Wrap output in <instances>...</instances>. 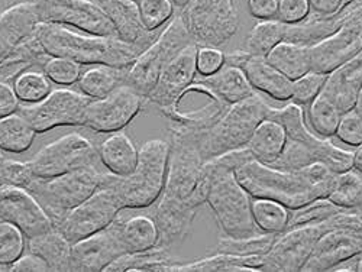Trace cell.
<instances>
[{"instance_id":"6da1fadb","label":"cell","mask_w":362,"mask_h":272,"mask_svg":"<svg viewBox=\"0 0 362 272\" xmlns=\"http://www.w3.org/2000/svg\"><path fill=\"white\" fill-rule=\"evenodd\" d=\"M235 177L254 199L274 200L294 210L316 199L327 197L338 174L323 164L287 171L252 160L236 168Z\"/></svg>"},{"instance_id":"7a4b0ae2","label":"cell","mask_w":362,"mask_h":272,"mask_svg":"<svg viewBox=\"0 0 362 272\" xmlns=\"http://www.w3.org/2000/svg\"><path fill=\"white\" fill-rule=\"evenodd\" d=\"M252 160L248 148H243L206 161L214 175L206 203L212 208L221 230L229 237H250L264 233L254 220V197L235 177L236 168Z\"/></svg>"},{"instance_id":"3957f363","label":"cell","mask_w":362,"mask_h":272,"mask_svg":"<svg viewBox=\"0 0 362 272\" xmlns=\"http://www.w3.org/2000/svg\"><path fill=\"white\" fill-rule=\"evenodd\" d=\"M268 117L280 122L287 135L284 150L271 167L294 171L312 164H323L337 174L354 168V153L337 146L330 138H322L308 128L303 106L291 102L284 107H271Z\"/></svg>"},{"instance_id":"277c9868","label":"cell","mask_w":362,"mask_h":272,"mask_svg":"<svg viewBox=\"0 0 362 272\" xmlns=\"http://www.w3.org/2000/svg\"><path fill=\"white\" fill-rule=\"evenodd\" d=\"M35 38L51 57H64L80 66L128 69L142 49L116 37L90 35L57 23H38Z\"/></svg>"},{"instance_id":"5b68a950","label":"cell","mask_w":362,"mask_h":272,"mask_svg":"<svg viewBox=\"0 0 362 272\" xmlns=\"http://www.w3.org/2000/svg\"><path fill=\"white\" fill-rule=\"evenodd\" d=\"M170 142L151 139L138 150V164L128 175L103 171L100 186L110 189L124 210L149 208L161 196L165 184Z\"/></svg>"},{"instance_id":"8992f818","label":"cell","mask_w":362,"mask_h":272,"mask_svg":"<svg viewBox=\"0 0 362 272\" xmlns=\"http://www.w3.org/2000/svg\"><path fill=\"white\" fill-rule=\"evenodd\" d=\"M258 92L230 105L218 122L202 132L200 153L204 161L221 157L230 150L247 148L257 126L268 117L271 110Z\"/></svg>"},{"instance_id":"52a82bcc","label":"cell","mask_w":362,"mask_h":272,"mask_svg":"<svg viewBox=\"0 0 362 272\" xmlns=\"http://www.w3.org/2000/svg\"><path fill=\"white\" fill-rule=\"evenodd\" d=\"M103 171L100 167L76 170L52 178H34L26 191L31 193L57 227L70 210L92 196L99 187Z\"/></svg>"},{"instance_id":"ba28073f","label":"cell","mask_w":362,"mask_h":272,"mask_svg":"<svg viewBox=\"0 0 362 272\" xmlns=\"http://www.w3.org/2000/svg\"><path fill=\"white\" fill-rule=\"evenodd\" d=\"M178 13L197 47L222 49L240 26L239 0H189Z\"/></svg>"},{"instance_id":"9c48e42d","label":"cell","mask_w":362,"mask_h":272,"mask_svg":"<svg viewBox=\"0 0 362 272\" xmlns=\"http://www.w3.org/2000/svg\"><path fill=\"white\" fill-rule=\"evenodd\" d=\"M194 44L181 19L180 13L161 29L157 40L144 49L127 70L125 84L131 85L139 95L148 99L149 93L171 59L187 45Z\"/></svg>"},{"instance_id":"30bf717a","label":"cell","mask_w":362,"mask_h":272,"mask_svg":"<svg viewBox=\"0 0 362 272\" xmlns=\"http://www.w3.org/2000/svg\"><path fill=\"white\" fill-rule=\"evenodd\" d=\"M26 165L38 178H52L76 170L102 167L98 143L80 134H69L41 148Z\"/></svg>"},{"instance_id":"8fae6325","label":"cell","mask_w":362,"mask_h":272,"mask_svg":"<svg viewBox=\"0 0 362 272\" xmlns=\"http://www.w3.org/2000/svg\"><path fill=\"white\" fill-rule=\"evenodd\" d=\"M90 97L70 88H57L41 102L21 105L19 113L33 125L37 134L62 126H84Z\"/></svg>"},{"instance_id":"7c38bea8","label":"cell","mask_w":362,"mask_h":272,"mask_svg":"<svg viewBox=\"0 0 362 272\" xmlns=\"http://www.w3.org/2000/svg\"><path fill=\"white\" fill-rule=\"evenodd\" d=\"M33 4L41 23H57L90 35L119 38L110 19L93 0H33Z\"/></svg>"},{"instance_id":"4fadbf2b","label":"cell","mask_w":362,"mask_h":272,"mask_svg":"<svg viewBox=\"0 0 362 272\" xmlns=\"http://www.w3.org/2000/svg\"><path fill=\"white\" fill-rule=\"evenodd\" d=\"M148 100L128 84H122L106 97L90 100L84 126L96 134L122 131L141 113Z\"/></svg>"},{"instance_id":"5bb4252c","label":"cell","mask_w":362,"mask_h":272,"mask_svg":"<svg viewBox=\"0 0 362 272\" xmlns=\"http://www.w3.org/2000/svg\"><path fill=\"white\" fill-rule=\"evenodd\" d=\"M122 204L107 187L100 186L92 196L70 210L57 226L71 244L107 227L120 213Z\"/></svg>"},{"instance_id":"9a60e30c","label":"cell","mask_w":362,"mask_h":272,"mask_svg":"<svg viewBox=\"0 0 362 272\" xmlns=\"http://www.w3.org/2000/svg\"><path fill=\"white\" fill-rule=\"evenodd\" d=\"M327 232L325 222L296 226L279 233L264 255L262 271H301L317 239Z\"/></svg>"},{"instance_id":"2e32d148","label":"cell","mask_w":362,"mask_h":272,"mask_svg":"<svg viewBox=\"0 0 362 272\" xmlns=\"http://www.w3.org/2000/svg\"><path fill=\"white\" fill-rule=\"evenodd\" d=\"M362 52V13L349 19L335 34L309 47L312 71L330 74Z\"/></svg>"},{"instance_id":"e0dca14e","label":"cell","mask_w":362,"mask_h":272,"mask_svg":"<svg viewBox=\"0 0 362 272\" xmlns=\"http://www.w3.org/2000/svg\"><path fill=\"white\" fill-rule=\"evenodd\" d=\"M0 220L19 227L26 239L54 229L45 210L31 193L6 183L0 186Z\"/></svg>"},{"instance_id":"ac0fdd59","label":"cell","mask_w":362,"mask_h":272,"mask_svg":"<svg viewBox=\"0 0 362 272\" xmlns=\"http://www.w3.org/2000/svg\"><path fill=\"white\" fill-rule=\"evenodd\" d=\"M197 48L196 44H190L171 59L160 74L153 92L149 93L148 103L156 105L160 112L175 106L197 77Z\"/></svg>"},{"instance_id":"d6986e66","label":"cell","mask_w":362,"mask_h":272,"mask_svg":"<svg viewBox=\"0 0 362 272\" xmlns=\"http://www.w3.org/2000/svg\"><path fill=\"white\" fill-rule=\"evenodd\" d=\"M225 64L236 66L243 70L255 92H261L280 102L291 99L293 81L271 64L267 57L254 55L245 49H236L225 54Z\"/></svg>"},{"instance_id":"ffe728a7","label":"cell","mask_w":362,"mask_h":272,"mask_svg":"<svg viewBox=\"0 0 362 272\" xmlns=\"http://www.w3.org/2000/svg\"><path fill=\"white\" fill-rule=\"evenodd\" d=\"M125 254L112 223L71 245L70 271H105Z\"/></svg>"},{"instance_id":"44dd1931","label":"cell","mask_w":362,"mask_h":272,"mask_svg":"<svg viewBox=\"0 0 362 272\" xmlns=\"http://www.w3.org/2000/svg\"><path fill=\"white\" fill-rule=\"evenodd\" d=\"M362 249V233L346 229L325 232L301 271H332Z\"/></svg>"},{"instance_id":"7402d4cb","label":"cell","mask_w":362,"mask_h":272,"mask_svg":"<svg viewBox=\"0 0 362 272\" xmlns=\"http://www.w3.org/2000/svg\"><path fill=\"white\" fill-rule=\"evenodd\" d=\"M113 23L117 37L142 51L153 44L160 31H148L142 23L136 0H93Z\"/></svg>"},{"instance_id":"603a6c76","label":"cell","mask_w":362,"mask_h":272,"mask_svg":"<svg viewBox=\"0 0 362 272\" xmlns=\"http://www.w3.org/2000/svg\"><path fill=\"white\" fill-rule=\"evenodd\" d=\"M40 19L33 0H22L0 12V61L35 34Z\"/></svg>"},{"instance_id":"cb8c5ba5","label":"cell","mask_w":362,"mask_h":272,"mask_svg":"<svg viewBox=\"0 0 362 272\" xmlns=\"http://www.w3.org/2000/svg\"><path fill=\"white\" fill-rule=\"evenodd\" d=\"M362 90V52L327 74L322 95L342 113L352 110Z\"/></svg>"},{"instance_id":"d4e9b609","label":"cell","mask_w":362,"mask_h":272,"mask_svg":"<svg viewBox=\"0 0 362 272\" xmlns=\"http://www.w3.org/2000/svg\"><path fill=\"white\" fill-rule=\"evenodd\" d=\"M112 226L125 254L142 252L158 244V229L151 215H125L120 210Z\"/></svg>"},{"instance_id":"484cf974","label":"cell","mask_w":362,"mask_h":272,"mask_svg":"<svg viewBox=\"0 0 362 272\" xmlns=\"http://www.w3.org/2000/svg\"><path fill=\"white\" fill-rule=\"evenodd\" d=\"M196 80L228 105L243 102L257 93L255 88L248 81L245 73L239 67L230 64H225L218 73L212 76H199Z\"/></svg>"},{"instance_id":"4316f807","label":"cell","mask_w":362,"mask_h":272,"mask_svg":"<svg viewBox=\"0 0 362 272\" xmlns=\"http://www.w3.org/2000/svg\"><path fill=\"white\" fill-rule=\"evenodd\" d=\"M100 164L115 175H128L138 164V149L124 132H112L98 143Z\"/></svg>"},{"instance_id":"83f0119b","label":"cell","mask_w":362,"mask_h":272,"mask_svg":"<svg viewBox=\"0 0 362 272\" xmlns=\"http://www.w3.org/2000/svg\"><path fill=\"white\" fill-rule=\"evenodd\" d=\"M287 135L284 126L274 119H265L254 131L247 148L261 164H274L284 150Z\"/></svg>"},{"instance_id":"f1b7e54d","label":"cell","mask_w":362,"mask_h":272,"mask_svg":"<svg viewBox=\"0 0 362 272\" xmlns=\"http://www.w3.org/2000/svg\"><path fill=\"white\" fill-rule=\"evenodd\" d=\"M71 242L57 227L26 239V249L42 258L49 271H70Z\"/></svg>"},{"instance_id":"f546056e","label":"cell","mask_w":362,"mask_h":272,"mask_svg":"<svg viewBox=\"0 0 362 272\" xmlns=\"http://www.w3.org/2000/svg\"><path fill=\"white\" fill-rule=\"evenodd\" d=\"M181 262L171 249L157 245L142 252L124 254L105 271H177Z\"/></svg>"},{"instance_id":"4dcf8cb0","label":"cell","mask_w":362,"mask_h":272,"mask_svg":"<svg viewBox=\"0 0 362 272\" xmlns=\"http://www.w3.org/2000/svg\"><path fill=\"white\" fill-rule=\"evenodd\" d=\"M128 69H119L112 66H92V69L81 73L77 85L80 92L92 100L102 99L110 95L113 90L125 84Z\"/></svg>"},{"instance_id":"1f68e13d","label":"cell","mask_w":362,"mask_h":272,"mask_svg":"<svg viewBox=\"0 0 362 272\" xmlns=\"http://www.w3.org/2000/svg\"><path fill=\"white\" fill-rule=\"evenodd\" d=\"M267 59L291 81L312 71L309 47L293 42H280L267 54Z\"/></svg>"},{"instance_id":"d6a6232c","label":"cell","mask_w":362,"mask_h":272,"mask_svg":"<svg viewBox=\"0 0 362 272\" xmlns=\"http://www.w3.org/2000/svg\"><path fill=\"white\" fill-rule=\"evenodd\" d=\"M35 129L19 113L0 119V149L8 154H22L33 146Z\"/></svg>"},{"instance_id":"836d02e7","label":"cell","mask_w":362,"mask_h":272,"mask_svg":"<svg viewBox=\"0 0 362 272\" xmlns=\"http://www.w3.org/2000/svg\"><path fill=\"white\" fill-rule=\"evenodd\" d=\"M264 255H230L215 252L193 262H181L177 271H262Z\"/></svg>"},{"instance_id":"e575fe53","label":"cell","mask_w":362,"mask_h":272,"mask_svg":"<svg viewBox=\"0 0 362 272\" xmlns=\"http://www.w3.org/2000/svg\"><path fill=\"white\" fill-rule=\"evenodd\" d=\"M306 117L310 129L316 135L322 138H332L337 134L342 112L320 93L313 102L308 105Z\"/></svg>"},{"instance_id":"d590c367","label":"cell","mask_w":362,"mask_h":272,"mask_svg":"<svg viewBox=\"0 0 362 272\" xmlns=\"http://www.w3.org/2000/svg\"><path fill=\"white\" fill-rule=\"evenodd\" d=\"M284 35L286 23L280 19L261 20L250 31L244 49L254 55L267 57L271 49L284 41Z\"/></svg>"},{"instance_id":"8d00e7d4","label":"cell","mask_w":362,"mask_h":272,"mask_svg":"<svg viewBox=\"0 0 362 272\" xmlns=\"http://www.w3.org/2000/svg\"><path fill=\"white\" fill-rule=\"evenodd\" d=\"M15 93L22 105H33L44 100L52 92V81L42 69H28L12 81Z\"/></svg>"},{"instance_id":"74e56055","label":"cell","mask_w":362,"mask_h":272,"mask_svg":"<svg viewBox=\"0 0 362 272\" xmlns=\"http://www.w3.org/2000/svg\"><path fill=\"white\" fill-rule=\"evenodd\" d=\"M252 215L255 225L261 232L279 235L287 229L290 210L274 200L254 199Z\"/></svg>"},{"instance_id":"f35d334b","label":"cell","mask_w":362,"mask_h":272,"mask_svg":"<svg viewBox=\"0 0 362 272\" xmlns=\"http://www.w3.org/2000/svg\"><path fill=\"white\" fill-rule=\"evenodd\" d=\"M327 199L341 208L356 210L362 204V174L355 168L338 174Z\"/></svg>"},{"instance_id":"ab89813d","label":"cell","mask_w":362,"mask_h":272,"mask_svg":"<svg viewBox=\"0 0 362 272\" xmlns=\"http://www.w3.org/2000/svg\"><path fill=\"white\" fill-rule=\"evenodd\" d=\"M277 235L276 233H258L250 237H229L225 236L219 240L215 252L230 254V255H265L273 247Z\"/></svg>"},{"instance_id":"60d3db41","label":"cell","mask_w":362,"mask_h":272,"mask_svg":"<svg viewBox=\"0 0 362 272\" xmlns=\"http://www.w3.org/2000/svg\"><path fill=\"white\" fill-rule=\"evenodd\" d=\"M341 210H344V208L332 203L327 197L316 199V200L305 204L303 207L290 210L287 229H291L296 226H303V225L320 223V222L329 219L330 216H334Z\"/></svg>"},{"instance_id":"b9f144b4","label":"cell","mask_w":362,"mask_h":272,"mask_svg":"<svg viewBox=\"0 0 362 272\" xmlns=\"http://www.w3.org/2000/svg\"><path fill=\"white\" fill-rule=\"evenodd\" d=\"M26 251V236L9 222L0 220V265L9 266Z\"/></svg>"},{"instance_id":"7bdbcfd3","label":"cell","mask_w":362,"mask_h":272,"mask_svg":"<svg viewBox=\"0 0 362 272\" xmlns=\"http://www.w3.org/2000/svg\"><path fill=\"white\" fill-rule=\"evenodd\" d=\"M142 23L148 31H160L174 16L171 0H136Z\"/></svg>"},{"instance_id":"ee69618b","label":"cell","mask_w":362,"mask_h":272,"mask_svg":"<svg viewBox=\"0 0 362 272\" xmlns=\"http://www.w3.org/2000/svg\"><path fill=\"white\" fill-rule=\"evenodd\" d=\"M326 78L327 74L316 71H309L308 74L298 77L293 81V93L290 100L298 106H308L322 93Z\"/></svg>"},{"instance_id":"f6af8a7d","label":"cell","mask_w":362,"mask_h":272,"mask_svg":"<svg viewBox=\"0 0 362 272\" xmlns=\"http://www.w3.org/2000/svg\"><path fill=\"white\" fill-rule=\"evenodd\" d=\"M45 76L58 85H73L77 84L81 71L80 64L71 61L64 57H48L45 64L42 66Z\"/></svg>"},{"instance_id":"bcb514c9","label":"cell","mask_w":362,"mask_h":272,"mask_svg":"<svg viewBox=\"0 0 362 272\" xmlns=\"http://www.w3.org/2000/svg\"><path fill=\"white\" fill-rule=\"evenodd\" d=\"M335 136L349 146L358 148L362 145V119L355 109L342 113Z\"/></svg>"},{"instance_id":"7dc6e473","label":"cell","mask_w":362,"mask_h":272,"mask_svg":"<svg viewBox=\"0 0 362 272\" xmlns=\"http://www.w3.org/2000/svg\"><path fill=\"white\" fill-rule=\"evenodd\" d=\"M225 66V52L221 48L199 47L196 57L197 76L206 77L218 73Z\"/></svg>"},{"instance_id":"c3c4849f","label":"cell","mask_w":362,"mask_h":272,"mask_svg":"<svg viewBox=\"0 0 362 272\" xmlns=\"http://www.w3.org/2000/svg\"><path fill=\"white\" fill-rule=\"evenodd\" d=\"M310 15V6L308 0H280L279 15L284 23H298Z\"/></svg>"},{"instance_id":"681fc988","label":"cell","mask_w":362,"mask_h":272,"mask_svg":"<svg viewBox=\"0 0 362 272\" xmlns=\"http://www.w3.org/2000/svg\"><path fill=\"white\" fill-rule=\"evenodd\" d=\"M21 107L13 84L11 81H0V119L16 113Z\"/></svg>"},{"instance_id":"f907efd6","label":"cell","mask_w":362,"mask_h":272,"mask_svg":"<svg viewBox=\"0 0 362 272\" xmlns=\"http://www.w3.org/2000/svg\"><path fill=\"white\" fill-rule=\"evenodd\" d=\"M280 0H248V11L252 18L259 20L276 19Z\"/></svg>"},{"instance_id":"816d5d0a","label":"cell","mask_w":362,"mask_h":272,"mask_svg":"<svg viewBox=\"0 0 362 272\" xmlns=\"http://www.w3.org/2000/svg\"><path fill=\"white\" fill-rule=\"evenodd\" d=\"M9 271H49V268L42 258L28 251L9 266Z\"/></svg>"},{"instance_id":"f5cc1de1","label":"cell","mask_w":362,"mask_h":272,"mask_svg":"<svg viewBox=\"0 0 362 272\" xmlns=\"http://www.w3.org/2000/svg\"><path fill=\"white\" fill-rule=\"evenodd\" d=\"M308 2L313 15H317V16L334 15L344 5V0H308Z\"/></svg>"},{"instance_id":"db71d44e","label":"cell","mask_w":362,"mask_h":272,"mask_svg":"<svg viewBox=\"0 0 362 272\" xmlns=\"http://www.w3.org/2000/svg\"><path fill=\"white\" fill-rule=\"evenodd\" d=\"M354 168L362 174V145L354 153Z\"/></svg>"},{"instance_id":"11a10c76","label":"cell","mask_w":362,"mask_h":272,"mask_svg":"<svg viewBox=\"0 0 362 272\" xmlns=\"http://www.w3.org/2000/svg\"><path fill=\"white\" fill-rule=\"evenodd\" d=\"M5 154L6 153H4V150L0 149V186L5 184V165L8 161V157Z\"/></svg>"},{"instance_id":"9f6ffc18","label":"cell","mask_w":362,"mask_h":272,"mask_svg":"<svg viewBox=\"0 0 362 272\" xmlns=\"http://www.w3.org/2000/svg\"><path fill=\"white\" fill-rule=\"evenodd\" d=\"M354 268H355V271L362 272V249L358 255L354 256Z\"/></svg>"},{"instance_id":"6f0895ef","label":"cell","mask_w":362,"mask_h":272,"mask_svg":"<svg viewBox=\"0 0 362 272\" xmlns=\"http://www.w3.org/2000/svg\"><path fill=\"white\" fill-rule=\"evenodd\" d=\"M354 109L356 110V113H358V114L361 116V119H362V90L359 92V95H358V99H356V102H355Z\"/></svg>"},{"instance_id":"680465c9","label":"cell","mask_w":362,"mask_h":272,"mask_svg":"<svg viewBox=\"0 0 362 272\" xmlns=\"http://www.w3.org/2000/svg\"><path fill=\"white\" fill-rule=\"evenodd\" d=\"M171 2H173L177 8H183V6L189 2V0H171Z\"/></svg>"},{"instance_id":"91938a15","label":"cell","mask_w":362,"mask_h":272,"mask_svg":"<svg viewBox=\"0 0 362 272\" xmlns=\"http://www.w3.org/2000/svg\"><path fill=\"white\" fill-rule=\"evenodd\" d=\"M356 213H358V215L362 218V204H361V206L356 208Z\"/></svg>"},{"instance_id":"94428289","label":"cell","mask_w":362,"mask_h":272,"mask_svg":"<svg viewBox=\"0 0 362 272\" xmlns=\"http://www.w3.org/2000/svg\"><path fill=\"white\" fill-rule=\"evenodd\" d=\"M0 271H8L5 266H2V265H0Z\"/></svg>"},{"instance_id":"6125c7cd","label":"cell","mask_w":362,"mask_h":272,"mask_svg":"<svg viewBox=\"0 0 362 272\" xmlns=\"http://www.w3.org/2000/svg\"><path fill=\"white\" fill-rule=\"evenodd\" d=\"M346 2H349V0H344V4H346Z\"/></svg>"}]
</instances>
